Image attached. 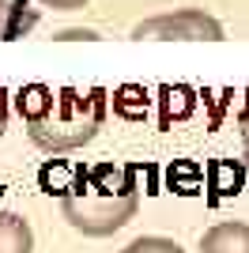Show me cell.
Masks as SVG:
<instances>
[{"mask_svg": "<svg viewBox=\"0 0 249 253\" xmlns=\"http://www.w3.org/2000/svg\"><path fill=\"white\" fill-rule=\"evenodd\" d=\"M15 110L27 121V132L38 148L76 151L87 140H94V132L106 117V95L98 87L83 95L76 87L53 91L45 84H31L15 95Z\"/></svg>", "mask_w": 249, "mask_h": 253, "instance_id": "1", "label": "cell"}, {"mask_svg": "<svg viewBox=\"0 0 249 253\" xmlns=\"http://www.w3.org/2000/svg\"><path fill=\"white\" fill-rule=\"evenodd\" d=\"M64 219L83 234H114L136 215L140 208V189H136L132 170L114 167V163H94L80 167L76 185L64 189Z\"/></svg>", "mask_w": 249, "mask_h": 253, "instance_id": "2", "label": "cell"}, {"mask_svg": "<svg viewBox=\"0 0 249 253\" xmlns=\"http://www.w3.org/2000/svg\"><path fill=\"white\" fill-rule=\"evenodd\" d=\"M132 38H181V42H219L223 38V23L211 19L200 8H181V11H166L155 19H144L132 27Z\"/></svg>", "mask_w": 249, "mask_h": 253, "instance_id": "3", "label": "cell"}, {"mask_svg": "<svg viewBox=\"0 0 249 253\" xmlns=\"http://www.w3.org/2000/svg\"><path fill=\"white\" fill-rule=\"evenodd\" d=\"M200 253H249V223H215L200 238Z\"/></svg>", "mask_w": 249, "mask_h": 253, "instance_id": "4", "label": "cell"}, {"mask_svg": "<svg viewBox=\"0 0 249 253\" xmlns=\"http://www.w3.org/2000/svg\"><path fill=\"white\" fill-rule=\"evenodd\" d=\"M0 253H34L31 223L15 211H0Z\"/></svg>", "mask_w": 249, "mask_h": 253, "instance_id": "5", "label": "cell"}, {"mask_svg": "<svg viewBox=\"0 0 249 253\" xmlns=\"http://www.w3.org/2000/svg\"><path fill=\"white\" fill-rule=\"evenodd\" d=\"M38 23V11L27 8L23 0H0V38H19Z\"/></svg>", "mask_w": 249, "mask_h": 253, "instance_id": "6", "label": "cell"}, {"mask_svg": "<svg viewBox=\"0 0 249 253\" xmlns=\"http://www.w3.org/2000/svg\"><path fill=\"white\" fill-rule=\"evenodd\" d=\"M121 253H185L174 238H163V234H144V238H136L128 242Z\"/></svg>", "mask_w": 249, "mask_h": 253, "instance_id": "7", "label": "cell"}, {"mask_svg": "<svg viewBox=\"0 0 249 253\" xmlns=\"http://www.w3.org/2000/svg\"><path fill=\"white\" fill-rule=\"evenodd\" d=\"M38 4H45V8H57V11H72V8H83L87 0H38Z\"/></svg>", "mask_w": 249, "mask_h": 253, "instance_id": "8", "label": "cell"}, {"mask_svg": "<svg viewBox=\"0 0 249 253\" xmlns=\"http://www.w3.org/2000/svg\"><path fill=\"white\" fill-rule=\"evenodd\" d=\"M4 125H8V91H0V136H4Z\"/></svg>", "mask_w": 249, "mask_h": 253, "instance_id": "9", "label": "cell"}, {"mask_svg": "<svg viewBox=\"0 0 249 253\" xmlns=\"http://www.w3.org/2000/svg\"><path fill=\"white\" fill-rule=\"evenodd\" d=\"M242 136H246V148H249V102H246V110H242Z\"/></svg>", "mask_w": 249, "mask_h": 253, "instance_id": "10", "label": "cell"}]
</instances>
